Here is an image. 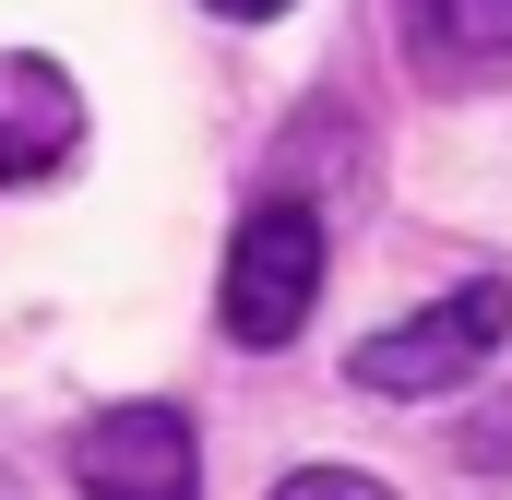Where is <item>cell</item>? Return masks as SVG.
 <instances>
[{
	"instance_id": "cell-1",
	"label": "cell",
	"mask_w": 512,
	"mask_h": 500,
	"mask_svg": "<svg viewBox=\"0 0 512 500\" xmlns=\"http://www.w3.org/2000/svg\"><path fill=\"white\" fill-rule=\"evenodd\" d=\"M512 346V286H441L429 310H405L393 334H370L358 346V381L382 393V405H429V393H465V381L489 370Z\"/></svg>"
},
{
	"instance_id": "cell-2",
	"label": "cell",
	"mask_w": 512,
	"mask_h": 500,
	"mask_svg": "<svg viewBox=\"0 0 512 500\" xmlns=\"http://www.w3.org/2000/svg\"><path fill=\"white\" fill-rule=\"evenodd\" d=\"M310 298H322V215L298 203V191H274L239 215V239H227V334L239 346H298V322H310Z\"/></svg>"
},
{
	"instance_id": "cell-3",
	"label": "cell",
	"mask_w": 512,
	"mask_h": 500,
	"mask_svg": "<svg viewBox=\"0 0 512 500\" xmlns=\"http://www.w3.org/2000/svg\"><path fill=\"white\" fill-rule=\"evenodd\" d=\"M72 477H84V500H203V465H191L179 405H108L72 441Z\"/></svg>"
},
{
	"instance_id": "cell-4",
	"label": "cell",
	"mask_w": 512,
	"mask_h": 500,
	"mask_svg": "<svg viewBox=\"0 0 512 500\" xmlns=\"http://www.w3.org/2000/svg\"><path fill=\"white\" fill-rule=\"evenodd\" d=\"M393 48L429 96L512 84V0H393Z\"/></svg>"
},
{
	"instance_id": "cell-5",
	"label": "cell",
	"mask_w": 512,
	"mask_h": 500,
	"mask_svg": "<svg viewBox=\"0 0 512 500\" xmlns=\"http://www.w3.org/2000/svg\"><path fill=\"white\" fill-rule=\"evenodd\" d=\"M72 143H84L72 72L36 48H0V191H36L48 167H72Z\"/></svg>"
},
{
	"instance_id": "cell-6",
	"label": "cell",
	"mask_w": 512,
	"mask_h": 500,
	"mask_svg": "<svg viewBox=\"0 0 512 500\" xmlns=\"http://www.w3.org/2000/svg\"><path fill=\"white\" fill-rule=\"evenodd\" d=\"M274 500H393V489H382V477H358V465H298Z\"/></svg>"
},
{
	"instance_id": "cell-7",
	"label": "cell",
	"mask_w": 512,
	"mask_h": 500,
	"mask_svg": "<svg viewBox=\"0 0 512 500\" xmlns=\"http://www.w3.org/2000/svg\"><path fill=\"white\" fill-rule=\"evenodd\" d=\"M203 12H227V24H274L286 0H203Z\"/></svg>"
},
{
	"instance_id": "cell-8",
	"label": "cell",
	"mask_w": 512,
	"mask_h": 500,
	"mask_svg": "<svg viewBox=\"0 0 512 500\" xmlns=\"http://www.w3.org/2000/svg\"><path fill=\"white\" fill-rule=\"evenodd\" d=\"M0 500H24V477H12V465H0Z\"/></svg>"
}]
</instances>
